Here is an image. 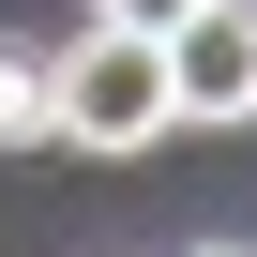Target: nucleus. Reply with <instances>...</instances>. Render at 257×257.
I'll return each instance as SVG.
<instances>
[{"label":"nucleus","instance_id":"nucleus-1","mask_svg":"<svg viewBox=\"0 0 257 257\" xmlns=\"http://www.w3.org/2000/svg\"><path fill=\"white\" fill-rule=\"evenodd\" d=\"M182 137V91H167V31H106L61 46V152H152Z\"/></svg>","mask_w":257,"mask_h":257},{"label":"nucleus","instance_id":"nucleus-2","mask_svg":"<svg viewBox=\"0 0 257 257\" xmlns=\"http://www.w3.org/2000/svg\"><path fill=\"white\" fill-rule=\"evenodd\" d=\"M167 91H182V121L242 137L257 121V0H197V16L167 31Z\"/></svg>","mask_w":257,"mask_h":257},{"label":"nucleus","instance_id":"nucleus-3","mask_svg":"<svg viewBox=\"0 0 257 257\" xmlns=\"http://www.w3.org/2000/svg\"><path fill=\"white\" fill-rule=\"evenodd\" d=\"M0 152H61V61L0 31Z\"/></svg>","mask_w":257,"mask_h":257},{"label":"nucleus","instance_id":"nucleus-4","mask_svg":"<svg viewBox=\"0 0 257 257\" xmlns=\"http://www.w3.org/2000/svg\"><path fill=\"white\" fill-rule=\"evenodd\" d=\"M91 16H106V31H182L197 0H91Z\"/></svg>","mask_w":257,"mask_h":257},{"label":"nucleus","instance_id":"nucleus-5","mask_svg":"<svg viewBox=\"0 0 257 257\" xmlns=\"http://www.w3.org/2000/svg\"><path fill=\"white\" fill-rule=\"evenodd\" d=\"M197 257H257V242H197Z\"/></svg>","mask_w":257,"mask_h":257}]
</instances>
